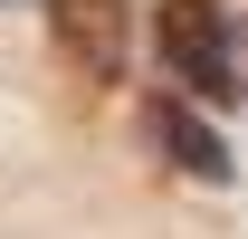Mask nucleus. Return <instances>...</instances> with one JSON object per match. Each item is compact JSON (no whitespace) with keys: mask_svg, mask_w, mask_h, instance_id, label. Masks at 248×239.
Wrapping results in <instances>:
<instances>
[{"mask_svg":"<svg viewBox=\"0 0 248 239\" xmlns=\"http://www.w3.org/2000/svg\"><path fill=\"white\" fill-rule=\"evenodd\" d=\"M48 38H58L67 77H86V86L124 77V0H48Z\"/></svg>","mask_w":248,"mask_h":239,"instance_id":"nucleus-2","label":"nucleus"},{"mask_svg":"<svg viewBox=\"0 0 248 239\" xmlns=\"http://www.w3.org/2000/svg\"><path fill=\"white\" fill-rule=\"evenodd\" d=\"M153 58L201 105L248 96V38H239V10H219V0H153Z\"/></svg>","mask_w":248,"mask_h":239,"instance_id":"nucleus-1","label":"nucleus"},{"mask_svg":"<svg viewBox=\"0 0 248 239\" xmlns=\"http://www.w3.org/2000/svg\"><path fill=\"white\" fill-rule=\"evenodd\" d=\"M143 144H153L182 182H229V172H239V163H229V144L191 115L182 96H143Z\"/></svg>","mask_w":248,"mask_h":239,"instance_id":"nucleus-3","label":"nucleus"}]
</instances>
